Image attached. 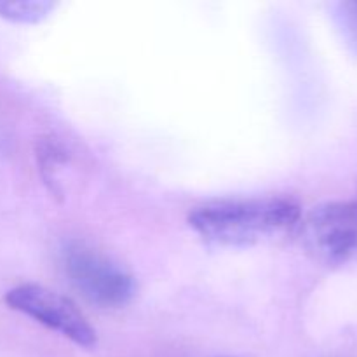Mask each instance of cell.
Listing matches in <instances>:
<instances>
[{
    "mask_svg": "<svg viewBox=\"0 0 357 357\" xmlns=\"http://www.w3.org/2000/svg\"><path fill=\"white\" fill-rule=\"evenodd\" d=\"M307 253L328 267L357 265V201H335L302 216L298 232Z\"/></svg>",
    "mask_w": 357,
    "mask_h": 357,
    "instance_id": "2",
    "label": "cell"
},
{
    "mask_svg": "<svg viewBox=\"0 0 357 357\" xmlns=\"http://www.w3.org/2000/svg\"><path fill=\"white\" fill-rule=\"evenodd\" d=\"M302 209L291 199H234L194 209L190 229L204 243L220 248H251L298 232Z\"/></svg>",
    "mask_w": 357,
    "mask_h": 357,
    "instance_id": "1",
    "label": "cell"
},
{
    "mask_svg": "<svg viewBox=\"0 0 357 357\" xmlns=\"http://www.w3.org/2000/svg\"><path fill=\"white\" fill-rule=\"evenodd\" d=\"M56 3L44 0H28V2H0V16L20 23H37L49 16Z\"/></svg>",
    "mask_w": 357,
    "mask_h": 357,
    "instance_id": "5",
    "label": "cell"
},
{
    "mask_svg": "<svg viewBox=\"0 0 357 357\" xmlns=\"http://www.w3.org/2000/svg\"><path fill=\"white\" fill-rule=\"evenodd\" d=\"M333 17L345 44L357 54V2L335 3Z\"/></svg>",
    "mask_w": 357,
    "mask_h": 357,
    "instance_id": "6",
    "label": "cell"
},
{
    "mask_svg": "<svg viewBox=\"0 0 357 357\" xmlns=\"http://www.w3.org/2000/svg\"><path fill=\"white\" fill-rule=\"evenodd\" d=\"M61 261L73 288L91 303L103 309H119L131 302L135 295L132 275L94 248L68 243Z\"/></svg>",
    "mask_w": 357,
    "mask_h": 357,
    "instance_id": "3",
    "label": "cell"
},
{
    "mask_svg": "<svg viewBox=\"0 0 357 357\" xmlns=\"http://www.w3.org/2000/svg\"><path fill=\"white\" fill-rule=\"evenodd\" d=\"M6 303L49 330L58 331L79 347L91 349L96 345V331L75 303L45 286H16L6 293Z\"/></svg>",
    "mask_w": 357,
    "mask_h": 357,
    "instance_id": "4",
    "label": "cell"
}]
</instances>
